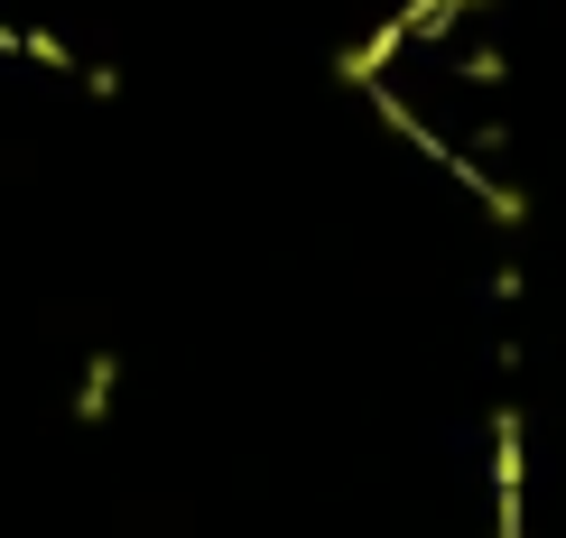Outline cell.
I'll list each match as a JSON object with an SVG mask.
<instances>
[{"mask_svg":"<svg viewBox=\"0 0 566 538\" xmlns=\"http://www.w3.org/2000/svg\"><path fill=\"white\" fill-rule=\"evenodd\" d=\"M437 10H492V0H437Z\"/></svg>","mask_w":566,"mask_h":538,"instance_id":"6da1fadb","label":"cell"}]
</instances>
